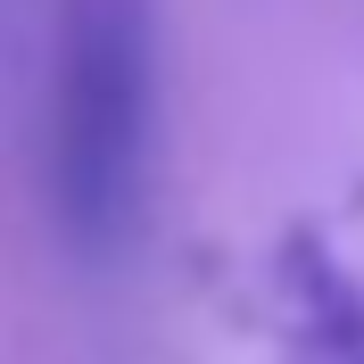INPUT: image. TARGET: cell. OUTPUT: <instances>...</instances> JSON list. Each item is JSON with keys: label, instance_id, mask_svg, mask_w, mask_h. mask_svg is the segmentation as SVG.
I'll list each match as a JSON object with an SVG mask.
<instances>
[{"label": "cell", "instance_id": "cell-1", "mask_svg": "<svg viewBox=\"0 0 364 364\" xmlns=\"http://www.w3.org/2000/svg\"><path fill=\"white\" fill-rule=\"evenodd\" d=\"M158 166V0H58L50 215L83 257L133 249Z\"/></svg>", "mask_w": 364, "mask_h": 364}, {"label": "cell", "instance_id": "cell-2", "mask_svg": "<svg viewBox=\"0 0 364 364\" xmlns=\"http://www.w3.org/2000/svg\"><path fill=\"white\" fill-rule=\"evenodd\" d=\"M273 306L290 364H364V282L331 257L323 232H282L273 249Z\"/></svg>", "mask_w": 364, "mask_h": 364}]
</instances>
